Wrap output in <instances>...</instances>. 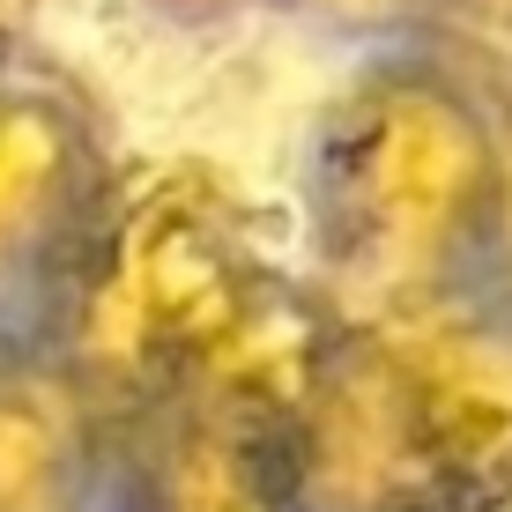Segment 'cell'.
<instances>
[{"label": "cell", "mask_w": 512, "mask_h": 512, "mask_svg": "<svg viewBox=\"0 0 512 512\" xmlns=\"http://www.w3.org/2000/svg\"><path fill=\"white\" fill-rule=\"evenodd\" d=\"M512 149L490 104L446 60L364 67L320 112L312 141V231L334 282L386 305L446 297V282L490 253L505 216Z\"/></svg>", "instance_id": "6da1fadb"}, {"label": "cell", "mask_w": 512, "mask_h": 512, "mask_svg": "<svg viewBox=\"0 0 512 512\" xmlns=\"http://www.w3.org/2000/svg\"><path fill=\"white\" fill-rule=\"evenodd\" d=\"M282 512H446V468L416 423L401 349L349 320L334 364L275 446Z\"/></svg>", "instance_id": "7a4b0ae2"}, {"label": "cell", "mask_w": 512, "mask_h": 512, "mask_svg": "<svg viewBox=\"0 0 512 512\" xmlns=\"http://www.w3.org/2000/svg\"><path fill=\"white\" fill-rule=\"evenodd\" d=\"M253 290H260V268L223 231L216 201L156 193L112 238V282H104L112 312H104V327L119 342H134L141 364H164L171 379H186L201 364V349L245 312Z\"/></svg>", "instance_id": "3957f363"}, {"label": "cell", "mask_w": 512, "mask_h": 512, "mask_svg": "<svg viewBox=\"0 0 512 512\" xmlns=\"http://www.w3.org/2000/svg\"><path fill=\"white\" fill-rule=\"evenodd\" d=\"M104 193V134L60 82H0V290L38 282L90 238Z\"/></svg>", "instance_id": "277c9868"}, {"label": "cell", "mask_w": 512, "mask_h": 512, "mask_svg": "<svg viewBox=\"0 0 512 512\" xmlns=\"http://www.w3.org/2000/svg\"><path fill=\"white\" fill-rule=\"evenodd\" d=\"M386 334L401 349L416 423L446 468V498L461 483L512 468V312L505 305L468 312L446 297H423Z\"/></svg>", "instance_id": "5b68a950"}, {"label": "cell", "mask_w": 512, "mask_h": 512, "mask_svg": "<svg viewBox=\"0 0 512 512\" xmlns=\"http://www.w3.org/2000/svg\"><path fill=\"white\" fill-rule=\"evenodd\" d=\"M97 409L67 357H0V512H90Z\"/></svg>", "instance_id": "8992f818"}, {"label": "cell", "mask_w": 512, "mask_h": 512, "mask_svg": "<svg viewBox=\"0 0 512 512\" xmlns=\"http://www.w3.org/2000/svg\"><path fill=\"white\" fill-rule=\"evenodd\" d=\"M305 15H327L342 30H379V23H401L416 8H438V0H297Z\"/></svg>", "instance_id": "52a82bcc"}, {"label": "cell", "mask_w": 512, "mask_h": 512, "mask_svg": "<svg viewBox=\"0 0 512 512\" xmlns=\"http://www.w3.org/2000/svg\"><path fill=\"white\" fill-rule=\"evenodd\" d=\"M149 15H164V23H186V30H208V23H231V15L260 8V0H141Z\"/></svg>", "instance_id": "ba28073f"}, {"label": "cell", "mask_w": 512, "mask_h": 512, "mask_svg": "<svg viewBox=\"0 0 512 512\" xmlns=\"http://www.w3.org/2000/svg\"><path fill=\"white\" fill-rule=\"evenodd\" d=\"M446 512H512V468L483 475V483H461L446 498Z\"/></svg>", "instance_id": "9c48e42d"}, {"label": "cell", "mask_w": 512, "mask_h": 512, "mask_svg": "<svg viewBox=\"0 0 512 512\" xmlns=\"http://www.w3.org/2000/svg\"><path fill=\"white\" fill-rule=\"evenodd\" d=\"M490 282H498V305L512 312V186H505V216H498V231H490Z\"/></svg>", "instance_id": "30bf717a"}, {"label": "cell", "mask_w": 512, "mask_h": 512, "mask_svg": "<svg viewBox=\"0 0 512 512\" xmlns=\"http://www.w3.org/2000/svg\"><path fill=\"white\" fill-rule=\"evenodd\" d=\"M23 23H30V0H0V52L23 38Z\"/></svg>", "instance_id": "8fae6325"}]
</instances>
